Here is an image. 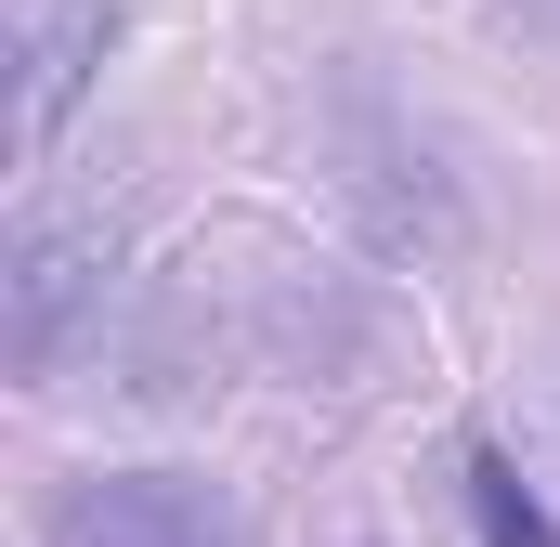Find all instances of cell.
I'll list each match as a JSON object with an SVG mask.
<instances>
[{"instance_id":"277c9868","label":"cell","mask_w":560,"mask_h":547,"mask_svg":"<svg viewBox=\"0 0 560 547\" xmlns=\"http://www.w3.org/2000/svg\"><path fill=\"white\" fill-rule=\"evenodd\" d=\"M456 482H469V522H482V547H560V522L522 496V469H509L495 443H469V469H456Z\"/></svg>"},{"instance_id":"7a4b0ae2","label":"cell","mask_w":560,"mask_h":547,"mask_svg":"<svg viewBox=\"0 0 560 547\" xmlns=\"http://www.w3.org/2000/svg\"><path fill=\"white\" fill-rule=\"evenodd\" d=\"M52 547H248V522L183 469H92L52 496Z\"/></svg>"},{"instance_id":"3957f363","label":"cell","mask_w":560,"mask_h":547,"mask_svg":"<svg viewBox=\"0 0 560 547\" xmlns=\"http://www.w3.org/2000/svg\"><path fill=\"white\" fill-rule=\"evenodd\" d=\"M105 39H118V0H13V156H39L79 118Z\"/></svg>"},{"instance_id":"6da1fadb","label":"cell","mask_w":560,"mask_h":547,"mask_svg":"<svg viewBox=\"0 0 560 547\" xmlns=\"http://www.w3.org/2000/svg\"><path fill=\"white\" fill-rule=\"evenodd\" d=\"M105 313V222H13V261H0V365L13 379H52L66 339Z\"/></svg>"}]
</instances>
